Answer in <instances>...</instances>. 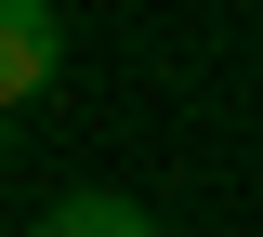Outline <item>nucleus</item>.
I'll return each instance as SVG.
<instances>
[{
	"mask_svg": "<svg viewBox=\"0 0 263 237\" xmlns=\"http://www.w3.org/2000/svg\"><path fill=\"white\" fill-rule=\"evenodd\" d=\"M27 237H158V211H145V198H119V185H66Z\"/></svg>",
	"mask_w": 263,
	"mask_h": 237,
	"instance_id": "nucleus-2",
	"label": "nucleus"
},
{
	"mask_svg": "<svg viewBox=\"0 0 263 237\" xmlns=\"http://www.w3.org/2000/svg\"><path fill=\"white\" fill-rule=\"evenodd\" d=\"M53 79H66V13L53 0H0V105L27 119Z\"/></svg>",
	"mask_w": 263,
	"mask_h": 237,
	"instance_id": "nucleus-1",
	"label": "nucleus"
},
{
	"mask_svg": "<svg viewBox=\"0 0 263 237\" xmlns=\"http://www.w3.org/2000/svg\"><path fill=\"white\" fill-rule=\"evenodd\" d=\"M0 158H13V105H0Z\"/></svg>",
	"mask_w": 263,
	"mask_h": 237,
	"instance_id": "nucleus-3",
	"label": "nucleus"
}]
</instances>
